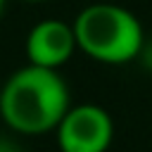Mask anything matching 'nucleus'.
<instances>
[{"label":"nucleus","instance_id":"obj_1","mask_svg":"<svg viewBox=\"0 0 152 152\" xmlns=\"http://www.w3.org/2000/svg\"><path fill=\"white\" fill-rule=\"evenodd\" d=\"M69 107V88L57 69L21 66L0 90V114L5 124L26 135L57 128Z\"/></svg>","mask_w":152,"mask_h":152},{"label":"nucleus","instance_id":"obj_2","mask_svg":"<svg viewBox=\"0 0 152 152\" xmlns=\"http://www.w3.org/2000/svg\"><path fill=\"white\" fill-rule=\"evenodd\" d=\"M76 45L102 64H126L142 50L145 33L133 12L114 2H93L74 19Z\"/></svg>","mask_w":152,"mask_h":152},{"label":"nucleus","instance_id":"obj_3","mask_svg":"<svg viewBox=\"0 0 152 152\" xmlns=\"http://www.w3.org/2000/svg\"><path fill=\"white\" fill-rule=\"evenodd\" d=\"M55 131L62 152H104L114 138L112 116L90 102L69 107Z\"/></svg>","mask_w":152,"mask_h":152},{"label":"nucleus","instance_id":"obj_4","mask_svg":"<svg viewBox=\"0 0 152 152\" xmlns=\"http://www.w3.org/2000/svg\"><path fill=\"white\" fill-rule=\"evenodd\" d=\"M76 48L74 26L62 19H43L26 36L28 64L45 69H59L62 64H66Z\"/></svg>","mask_w":152,"mask_h":152},{"label":"nucleus","instance_id":"obj_5","mask_svg":"<svg viewBox=\"0 0 152 152\" xmlns=\"http://www.w3.org/2000/svg\"><path fill=\"white\" fill-rule=\"evenodd\" d=\"M138 57H142V64L152 71V43H142V50H140Z\"/></svg>","mask_w":152,"mask_h":152},{"label":"nucleus","instance_id":"obj_6","mask_svg":"<svg viewBox=\"0 0 152 152\" xmlns=\"http://www.w3.org/2000/svg\"><path fill=\"white\" fill-rule=\"evenodd\" d=\"M0 152H21L19 147H14L10 140H0Z\"/></svg>","mask_w":152,"mask_h":152},{"label":"nucleus","instance_id":"obj_7","mask_svg":"<svg viewBox=\"0 0 152 152\" xmlns=\"http://www.w3.org/2000/svg\"><path fill=\"white\" fill-rule=\"evenodd\" d=\"M5 5H7V0H0V17H2V12H5Z\"/></svg>","mask_w":152,"mask_h":152},{"label":"nucleus","instance_id":"obj_8","mask_svg":"<svg viewBox=\"0 0 152 152\" xmlns=\"http://www.w3.org/2000/svg\"><path fill=\"white\" fill-rule=\"evenodd\" d=\"M24 2H43V0H24Z\"/></svg>","mask_w":152,"mask_h":152}]
</instances>
